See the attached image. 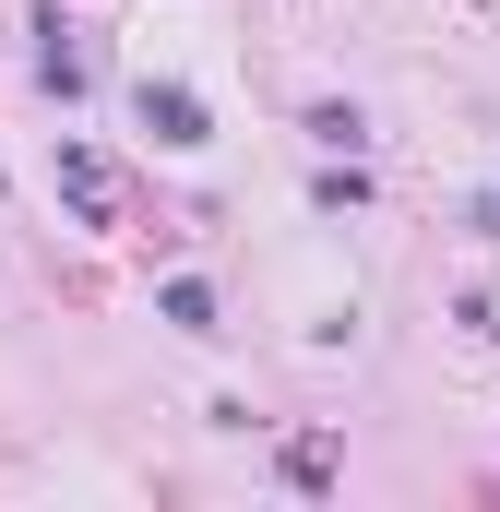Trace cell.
I'll return each mask as SVG.
<instances>
[{"label": "cell", "mask_w": 500, "mask_h": 512, "mask_svg": "<svg viewBox=\"0 0 500 512\" xmlns=\"http://www.w3.org/2000/svg\"><path fill=\"white\" fill-rule=\"evenodd\" d=\"M131 108H143V131H155V143H203V96H191V84H143Z\"/></svg>", "instance_id": "1"}, {"label": "cell", "mask_w": 500, "mask_h": 512, "mask_svg": "<svg viewBox=\"0 0 500 512\" xmlns=\"http://www.w3.org/2000/svg\"><path fill=\"white\" fill-rule=\"evenodd\" d=\"M60 191H72V203H84L96 227H108V203H120V191H108V167H96L84 143H60Z\"/></svg>", "instance_id": "2"}, {"label": "cell", "mask_w": 500, "mask_h": 512, "mask_svg": "<svg viewBox=\"0 0 500 512\" xmlns=\"http://www.w3.org/2000/svg\"><path fill=\"white\" fill-rule=\"evenodd\" d=\"M167 322H179V334H215V286L179 274V286H167Z\"/></svg>", "instance_id": "3"}]
</instances>
